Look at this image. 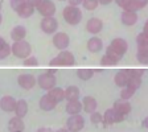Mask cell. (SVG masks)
Listing matches in <instances>:
<instances>
[{
	"label": "cell",
	"instance_id": "1",
	"mask_svg": "<svg viewBox=\"0 0 148 132\" xmlns=\"http://www.w3.org/2000/svg\"><path fill=\"white\" fill-rule=\"evenodd\" d=\"M62 16H64L65 21L70 25H77L81 23L82 20V12L78 7H73V5H68L65 7L62 11Z\"/></svg>",
	"mask_w": 148,
	"mask_h": 132
},
{
	"label": "cell",
	"instance_id": "2",
	"mask_svg": "<svg viewBox=\"0 0 148 132\" xmlns=\"http://www.w3.org/2000/svg\"><path fill=\"white\" fill-rule=\"evenodd\" d=\"M11 52H12L13 55L17 57V58L25 60L27 57L31 55L32 49H31V45H29L28 41L21 40V41H15V42L12 44V46H11Z\"/></svg>",
	"mask_w": 148,
	"mask_h": 132
},
{
	"label": "cell",
	"instance_id": "3",
	"mask_svg": "<svg viewBox=\"0 0 148 132\" xmlns=\"http://www.w3.org/2000/svg\"><path fill=\"white\" fill-rule=\"evenodd\" d=\"M50 66H73L75 65V58L71 52L62 50L58 55H56L54 58L49 62Z\"/></svg>",
	"mask_w": 148,
	"mask_h": 132
},
{
	"label": "cell",
	"instance_id": "4",
	"mask_svg": "<svg viewBox=\"0 0 148 132\" xmlns=\"http://www.w3.org/2000/svg\"><path fill=\"white\" fill-rule=\"evenodd\" d=\"M127 49H128V44H127L126 40H123V38H114V40L111 41L110 45H108L107 52L112 53V54L122 58L126 54Z\"/></svg>",
	"mask_w": 148,
	"mask_h": 132
},
{
	"label": "cell",
	"instance_id": "5",
	"mask_svg": "<svg viewBox=\"0 0 148 132\" xmlns=\"http://www.w3.org/2000/svg\"><path fill=\"white\" fill-rule=\"evenodd\" d=\"M36 82L38 83V86H40L41 89H44V90H50V89H53V87L56 86V82H57V79H56L54 74L50 73L49 70H46L45 73L41 74L40 77L37 78Z\"/></svg>",
	"mask_w": 148,
	"mask_h": 132
},
{
	"label": "cell",
	"instance_id": "6",
	"mask_svg": "<svg viewBox=\"0 0 148 132\" xmlns=\"http://www.w3.org/2000/svg\"><path fill=\"white\" fill-rule=\"evenodd\" d=\"M36 8L44 17H52L56 12V5L52 0H41Z\"/></svg>",
	"mask_w": 148,
	"mask_h": 132
},
{
	"label": "cell",
	"instance_id": "7",
	"mask_svg": "<svg viewBox=\"0 0 148 132\" xmlns=\"http://www.w3.org/2000/svg\"><path fill=\"white\" fill-rule=\"evenodd\" d=\"M66 126H68L69 132H79L83 128V126H85V119L79 114L71 115L68 119V124Z\"/></svg>",
	"mask_w": 148,
	"mask_h": 132
},
{
	"label": "cell",
	"instance_id": "8",
	"mask_svg": "<svg viewBox=\"0 0 148 132\" xmlns=\"http://www.w3.org/2000/svg\"><path fill=\"white\" fill-rule=\"evenodd\" d=\"M123 119H124V116H122L120 114H118L114 108H108V110L105 112L103 118H102V122H103L105 126H108V124L120 123Z\"/></svg>",
	"mask_w": 148,
	"mask_h": 132
},
{
	"label": "cell",
	"instance_id": "9",
	"mask_svg": "<svg viewBox=\"0 0 148 132\" xmlns=\"http://www.w3.org/2000/svg\"><path fill=\"white\" fill-rule=\"evenodd\" d=\"M69 44H70V38L64 32H58V33H56L54 37H53V45L60 50H65L69 46Z\"/></svg>",
	"mask_w": 148,
	"mask_h": 132
},
{
	"label": "cell",
	"instance_id": "10",
	"mask_svg": "<svg viewBox=\"0 0 148 132\" xmlns=\"http://www.w3.org/2000/svg\"><path fill=\"white\" fill-rule=\"evenodd\" d=\"M57 28H58V21L53 16L52 17H45L41 21V29H42V32H45L48 34L54 33L57 31Z\"/></svg>",
	"mask_w": 148,
	"mask_h": 132
},
{
	"label": "cell",
	"instance_id": "11",
	"mask_svg": "<svg viewBox=\"0 0 148 132\" xmlns=\"http://www.w3.org/2000/svg\"><path fill=\"white\" fill-rule=\"evenodd\" d=\"M17 82L23 89L31 90V89H33V86L36 85V78H34L32 74H21V75H18Z\"/></svg>",
	"mask_w": 148,
	"mask_h": 132
},
{
	"label": "cell",
	"instance_id": "12",
	"mask_svg": "<svg viewBox=\"0 0 148 132\" xmlns=\"http://www.w3.org/2000/svg\"><path fill=\"white\" fill-rule=\"evenodd\" d=\"M114 108L118 114H120L122 116H126L131 112V105H130L128 101H124V99H119L114 103Z\"/></svg>",
	"mask_w": 148,
	"mask_h": 132
},
{
	"label": "cell",
	"instance_id": "13",
	"mask_svg": "<svg viewBox=\"0 0 148 132\" xmlns=\"http://www.w3.org/2000/svg\"><path fill=\"white\" fill-rule=\"evenodd\" d=\"M130 77H131V69H128V70H120V71H118L116 75H115L114 82L116 86L124 87V86H127Z\"/></svg>",
	"mask_w": 148,
	"mask_h": 132
},
{
	"label": "cell",
	"instance_id": "14",
	"mask_svg": "<svg viewBox=\"0 0 148 132\" xmlns=\"http://www.w3.org/2000/svg\"><path fill=\"white\" fill-rule=\"evenodd\" d=\"M15 105H16V99L11 95H4L0 99V107L5 112H11V111L15 110Z\"/></svg>",
	"mask_w": 148,
	"mask_h": 132
},
{
	"label": "cell",
	"instance_id": "15",
	"mask_svg": "<svg viewBox=\"0 0 148 132\" xmlns=\"http://www.w3.org/2000/svg\"><path fill=\"white\" fill-rule=\"evenodd\" d=\"M102 28H103V23H102L99 18H97V17L90 18L89 21H87V24H86L87 32H90V33H92V34L99 33V32L102 31Z\"/></svg>",
	"mask_w": 148,
	"mask_h": 132
},
{
	"label": "cell",
	"instance_id": "16",
	"mask_svg": "<svg viewBox=\"0 0 148 132\" xmlns=\"http://www.w3.org/2000/svg\"><path fill=\"white\" fill-rule=\"evenodd\" d=\"M8 129H9V132H23L25 129V124H24V122H23V119L15 116L9 120Z\"/></svg>",
	"mask_w": 148,
	"mask_h": 132
},
{
	"label": "cell",
	"instance_id": "17",
	"mask_svg": "<svg viewBox=\"0 0 148 132\" xmlns=\"http://www.w3.org/2000/svg\"><path fill=\"white\" fill-rule=\"evenodd\" d=\"M81 105H82V110H85V112H89V114L97 110V101L92 96H85Z\"/></svg>",
	"mask_w": 148,
	"mask_h": 132
},
{
	"label": "cell",
	"instance_id": "18",
	"mask_svg": "<svg viewBox=\"0 0 148 132\" xmlns=\"http://www.w3.org/2000/svg\"><path fill=\"white\" fill-rule=\"evenodd\" d=\"M120 60L122 58L118 57V55L112 54V53H110V52H106V54L103 55L101 60V65L102 66H114V65H116Z\"/></svg>",
	"mask_w": 148,
	"mask_h": 132
},
{
	"label": "cell",
	"instance_id": "19",
	"mask_svg": "<svg viewBox=\"0 0 148 132\" xmlns=\"http://www.w3.org/2000/svg\"><path fill=\"white\" fill-rule=\"evenodd\" d=\"M13 111L16 112V116L20 118V119H23L28 112V103L24 101V99H18V101H16L15 110Z\"/></svg>",
	"mask_w": 148,
	"mask_h": 132
},
{
	"label": "cell",
	"instance_id": "20",
	"mask_svg": "<svg viewBox=\"0 0 148 132\" xmlns=\"http://www.w3.org/2000/svg\"><path fill=\"white\" fill-rule=\"evenodd\" d=\"M103 48V42H102L101 38L98 37H91L89 41H87V49L91 53H98L102 50Z\"/></svg>",
	"mask_w": 148,
	"mask_h": 132
},
{
	"label": "cell",
	"instance_id": "21",
	"mask_svg": "<svg viewBox=\"0 0 148 132\" xmlns=\"http://www.w3.org/2000/svg\"><path fill=\"white\" fill-rule=\"evenodd\" d=\"M56 106H57V103H56V102L53 101V99L50 98L48 94H45V95L41 96V99H40V108H42L44 111H52Z\"/></svg>",
	"mask_w": 148,
	"mask_h": 132
},
{
	"label": "cell",
	"instance_id": "22",
	"mask_svg": "<svg viewBox=\"0 0 148 132\" xmlns=\"http://www.w3.org/2000/svg\"><path fill=\"white\" fill-rule=\"evenodd\" d=\"M120 18H122V23H123L124 25L131 27V25L136 24V21H138V15H136L135 12H131V11H123Z\"/></svg>",
	"mask_w": 148,
	"mask_h": 132
},
{
	"label": "cell",
	"instance_id": "23",
	"mask_svg": "<svg viewBox=\"0 0 148 132\" xmlns=\"http://www.w3.org/2000/svg\"><path fill=\"white\" fill-rule=\"evenodd\" d=\"M25 36H27V29L24 27H21V25L15 27L11 31V37H12L13 41H21L25 38Z\"/></svg>",
	"mask_w": 148,
	"mask_h": 132
},
{
	"label": "cell",
	"instance_id": "24",
	"mask_svg": "<svg viewBox=\"0 0 148 132\" xmlns=\"http://www.w3.org/2000/svg\"><path fill=\"white\" fill-rule=\"evenodd\" d=\"M48 95L56 102V103H60L65 99V94H64V90L60 89V87H53V89L48 90Z\"/></svg>",
	"mask_w": 148,
	"mask_h": 132
},
{
	"label": "cell",
	"instance_id": "25",
	"mask_svg": "<svg viewBox=\"0 0 148 132\" xmlns=\"http://www.w3.org/2000/svg\"><path fill=\"white\" fill-rule=\"evenodd\" d=\"M82 110V105H81L79 101H68V105H66V112L70 115H77L81 112Z\"/></svg>",
	"mask_w": 148,
	"mask_h": 132
},
{
	"label": "cell",
	"instance_id": "26",
	"mask_svg": "<svg viewBox=\"0 0 148 132\" xmlns=\"http://www.w3.org/2000/svg\"><path fill=\"white\" fill-rule=\"evenodd\" d=\"M64 94H65V99H68V101H78V98H79V89L77 86H69L64 91Z\"/></svg>",
	"mask_w": 148,
	"mask_h": 132
},
{
	"label": "cell",
	"instance_id": "27",
	"mask_svg": "<svg viewBox=\"0 0 148 132\" xmlns=\"http://www.w3.org/2000/svg\"><path fill=\"white\" fill-rule=\"evenodd\" d=\"M33 11H34V8L32 5H29L28 3H25L24 5L21 7V8L17 11V13H18V16L20 17H23V18H28L29 16H32L33 15Z\"/></svg>",
	"mask_w": 148,
	"mask_h": 132
},
{
	"label": "cell",
	"instance_id": "28",
	"mask_svg": "<svg viewBox=\"0 0 148 132\" xmlns=\"http://www.w3.org/2000/svg\"><path fill=\"white\" fill-rule=\"evenodd\" d=\"M77 75L82 81H89L90 78L94 75V70H92V69H78Z\"/></svg>",
	"mask_w": 148,
	"mask_h": 132
},
{
	"label": "cell",
	"instance_id": "29",
	"mask_svg": "<svg viewBox=\"0 0 148 132\" xmlns=\"http://www.w3.org/2000/svg\"><path fill=\"white\" fill-rule=\"evenodd\" d=\"M136 58L140 64L145 65L148 62V48H140L138 49V54H136Z\"/></svg>",
	"mask_w": 148,
	"mask_h": 132
},
{
	"label": "cell",
	"instance_id": "30",
	"mask_svg": "<svg viewBox=\"0 0 148 132\" xmlns=\"http://www.w3.org/2000/svg\"><path fill=\"white\" fill-rule=\"evenodd\" d=\"M136 44H138V49L140 48H148V36L145 32H142L136 37Z\"/></svg>",
	"mask_w": 148,
	"mask_h": 132
},
{
	"label": "cell",
	"instance_id": "31",
	"mask_svg": "<svg viewBox=\"0 0 148 132\" xmlns=\"http://www.w3.org/2000/svg\"><path fill=\"white\" fill-rule=\"evenodd\" d=\"M136 90H134L132 87H130V86H124V89L120 91V98L124 99V101H128L131 96L135 94Z\"/></svg>",
	"mask_w": 148,
	"mask_h": 132
},
{
	"label": "cell",
	"instance_id": "32",
	"mask_svg": "<svg viewBox=\"0 0 148 132\" xmlns=\"http://www.w3.org/2000/svg\"><path fill=\"white\" fill-rule=\"evenodd\" d=\"M9 54H11V46L4 41V42L0 45V60L7 58Z\"/></svg>",
	"mask_w": 148,
	"mask_h": 132
},
{
	"label": "cell",
	"instance_id": "33",
	"mask_svg": "<svg viewBox=\"0 0 148 132\" xmlns=\"http://www.w3.org/2000/svg\"><path fill=\"white\" fill-rule=\"evenodd\" d=\"M81 4H82V5L85 7V9H87V11H94V9H97V7L99 5V3L97 0H82Z\"/></svg>",
	"mask_w": 148,
	"mask_h": 132
},
{
	"label": "cell",
	"instance_id": "34",
	"mask_svg": "<svg viewBox=\"0 0 148 132\" xmlns=\"http://www.w3.org/2000/svg\"><path fill=\"white\" fill-rule=\"evenodd\" d=\"M9 3H11V7L15 9L16 12H17L18 9H20L25 3H27V0H11Z\"/></svg>",
	"mask_w": 148,
	"mask_h": 132
},
{
	"label": "cell",
	"instance_id": "35",
	"mask_svg": "<svg viewBox=\"0 0 148 132\" xmlns=\"http://www.w3.org/2000/svg\"><path fill=\"white\" fill-rule=\"evenodd\" d=\"M24 65L25 66H37V65H38V61H37L36 57L29 55V57H27V58L24 60Z\"/></svg>",
	"mask_w": 148,
	"mask_h": 132
},
{
	"label": "cell",
	"instance_id": "36",
	"mask_svg": "<svg viewBox=\"0 0 148 132\" xmlns=\"http://www.w3.org/2000/svg\"><path fill=\"white\" fill-rule=\"evenodd\" d=\"M90 119H91V123L98 124L102 122V115L99 112H97V111H94V112H91V118Z\"/></svg>",
	"mask_w": 148,
	"mask_h": 132
},
{
	"label": "cell",
	"instance_id": "37",
	"mask_svg": "<svg viewBox=\"0 0 148 132\" xmlns=\"http://www.w3.org/2000/svg\"><path fill=\"white\" fill-rule=\"evenodd\" d=\"M132 1H134V4H135L136 11H138V9L144 8V7L147 5V3H148V0H132Z\"/></svg>",
	"mask_w": 148,
	"mask_h": 132
},
{
	"label": "cell",
	"instance_id": "38",
	"mask_svg": "<svg viewBox=\"0 0 148 132\" xmlns=\"http://www.w3.org/2000/svg\"><path fill=\"white\" fill-rule=\"evenodd\" d=\"M40 1H41V0H27V3L29 4V5H32L33 8L38 5V3H40Z\"/></svg>",
	"mask_w": 148,
	"mask_h": 132
},
{
	"label": "cell",
	"instance_id": "39",
	"mask_svg": "<svg viewBox=\"0 0 148 132\" xmlns=\"http://www.w3.org/2000/svg\"><path fill=\"white\" fill-rule=\"evenodd\" d=\"M81 3H82V0H69V4H70V5H73V7L79 5Z\"/></svg>",
	"mask_w": 148,
	"mask_h": 132
},
{
	"label": "cell",
	"instance_id": "40",
	"mask_svg": "<svg viewBox=\"0 0 148 132\" xmlns=\"http://www.w3.org/2000/svg\"><path fill=\"white\" fill-rule=\"evenodd\" d=\"M97 1H98L99 4H105V5H106V4H110L112 0H97Z\"/></svg>",
	"mask_w": 148,
	"mask_h": 132
},
{
	"label": "cell",
	"instance_id": "41",
	"mask_svg": "<svg viewBox=\"0 0 148 132\" xmlns=\"http://www.w3.org/2000/svg\"><path fill=\"white\" fill-rule=\"evenodd\" d=\"M37 132H52V129H49V128H40Z\"/></svg>",
	"mask_w": 148,
	"mask_h": 132
},
{
	"label": "cell",
	"instance_id": "42",
	"mask_svg": "<svg viewBox=\"0 0 148 132\" xmlns=\"http://www.w3.org/2000/svg\"><path fill=\"white\" fill-rule=\"evenodd\" d=\"M57 132H69V129L68 128H60Z\"/></svg>",
	"mask_w": 148,
	"mask_h": 132
},
{
	"label": "cell",
	"instance_id": "43",
	"mask_svg": "<svg viewBox=\"0 0 148 132\" xmlns=\"http://www.w3.org/2000/svg\"><path fill=\"white\" fill-rule=\"evenodd\" d=\"M4 42V40H3V38H1V37H0V45H1V44H3Z\"/></svg>",
	"mask_w": 148,
	"mask_h": 132
},
{
	"label": "cell",
	"instance_id": "44",
	"mask_svg": "<svg viewBox=\"0 0 148 132\" xmlns=\"http://www.w3.org/2000/svg\"><path fill=\"white\" fill-rule=\"evenodd\" d=\"M0 24H1V15H0Z\"/></svg>",
	"mask_w": 148,
	"mask_h": 132
},
{
	"label": "cell",
	"instance_id": "45",
	"mask_svg": "<svg viewBox=\"0 0 148 132\" xmlns=\"http://www.w3.org/2000/svg\"><path fill=\"white\" fill-rule=\"evenodd\" d=\"M0 9H1V3H0Z\"/></svg>",
	"mask_w": 148,
	"mask_h": 132
}]
</instances>
